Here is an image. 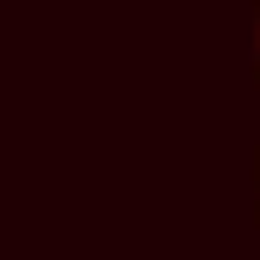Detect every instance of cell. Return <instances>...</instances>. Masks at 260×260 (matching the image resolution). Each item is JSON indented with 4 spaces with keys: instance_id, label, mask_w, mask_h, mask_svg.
Returning a JSON list of instances; mask_svg holds the SVG:
<instances>
[{
    "instance_id": "7a4b0ae2",
    "label": "cell",
    "mask_w": 260,
    "mask_h": 260,
    "mask_svg": "<svg viewBox=\"0 0 260 260\" xmlns=\"http://www.w3.org/2000/svg\"><path fill=\"white\" fill-rule=\"evenodd\" d=\"M254 79H260V49H254Z\"/></svg>"
},
{
    "instance_id": "6da1fadb",
    "label": "cell",
    "mask_w": 260,
    "mask_h": 260,
    "mask_svg": "<svg viewBox=\"0 0 260 260\" xmlns=\"http://www.w3.org/2000/svg\"><path fill=\"white\" fill-rule=\"evenodd\" d=\"M254 218H260V157H254Z\"/></svg>"
}]
</instances>
